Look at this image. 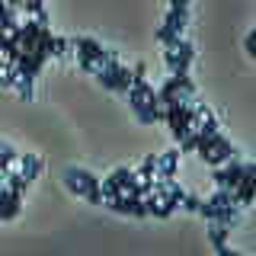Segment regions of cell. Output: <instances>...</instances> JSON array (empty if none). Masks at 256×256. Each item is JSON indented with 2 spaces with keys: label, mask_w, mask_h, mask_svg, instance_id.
Masks as SVG:
<instances>
[{
  "label": "cell",
  "mask_w": 256,
  "mask_h": 256,
  "mask_svg": "<svg viewBox=\"0 0 256 256\" xmlns=\"http://www.w3.org/2000/svg\"><path fill=\"white\" fill-rule=\"evenodd\" d=\"M20 205H22V196H16V192H10V198L4 202V208H0V221H10L20 214Z\"/></svg>",
  "instance_id": "obj_11"
},
{
  "label": "cell",
  "mask_w": 256,
  "mask_h": 256,
  "mask_svg": "<svg viewBox=\"0 0 256 256\" xmlns=\"http://www.w3.org/2000/svg\"><path fill=\"white\" fill-rule=\"evenodd\" d=\"M68 54H70V38H61V36H54L52 58H68Z\"/></svg>",
  "instance_id": "obj_16"
},
{
  "label": "cell",
  "mask_w": 256,
  "mask_h": 256,
  "mask_svg": "<svg viewBox=\"0 0 256 256\" xmlns=\"http://www.w3.org/2000/svg\"><path fill=\"white\" fill-rule=\"evenodd\" d=\"M246 52H250V58H256V32L246 36Z\"/></svg>",
  "instance_id": "obj_20"
},
{
  "label": "cell",
  "mask_w": 256,
  "mask_h": 256,
  "mask_svg": "<svg viewBox=\"0 0 256 256\" xmlns=\"http://www.w3.org/2000/svg\"><path fill=\"white\" fill-rule=\"evenodd\" d=\"M218 256H240V253H237V250H230V246H221Z\"/></svg>",
  "instance_id": "obj_21"
},
{
  "label": "cell",
  "mask_w": 256,
  "mask_h": 256,
  "mask_svg": "<svg viewBox=\"0 0 256 256\" xmlns=\"http://www.w3.org/2000/svg\"><path fill=\"white\" fill-rule=\"evenodd\" d=\"M202 202H205V198H198V196H192V192H186L182 208H186V212H198V208H202Z\"/></svg>",
  "instance_id": "obj_19"
},
{
  "label": "cell",
  "mask_w": 256,
  "mask_h": 256,
  "mask_svg": "<svg viewBox=\"0 0 256 256\" xmlns=\"http://www.w3.org/2000/svg\"><path fill=\"white\" fill-rule=\"evenodd\" d=\"M228 234H230V228H224V224H212V228H208V237H212L214 250L228 246Z\"/></svg>",
  "instance_id": "obj_13"
},
{
  "label": "cell",
  "mask_w": 256,
  "mask_h": 256,
  "mask_svg": "<svg viewBox=\"0 0 256 256\" xmlns=\"http://www.w3.org/2000/svg\"><path fill=\"white\" fill-rule=\"evenodd\" d=\"M128 106L134 109V116H138L141 125H154V112H150L148 100H144V93L138 90V86H132V90H128Z\"/></svg>",
  "instance_id": "obj_5"
},
{
  "label": "cell",
  "mask_w": 256,
  "mask_h": 256,
  "mask_svg": "<svg viewBox=\"0 0 256 256\" xmlns=\"http://www.w3.org/2000/svg\"><path fill=\"white\" fill-rule=\"evenodd\" d=\"M16 80H20V70H16V64L4 61V64H0V86H16Z\"/></svg>",
  "instance_id": "obj_14"
},
{
  "label": "cell",
  "mask_w": 256,
  "mask_h": 256,
  "mask_svg": "<svg viewBox=\"0 0 256 256\" xmlns=\"http://www.w3.org/2000/svg\"><path fill=\"white\" fill-rule=\"evenodd\" d=\"M38 173H42V160H38L36 154H22V157H20V176H22L26 182H32Z\"/></svg>",
  "instance_id": "obj_9"
},
{
  "label": "cell",
  "mask_w": 256,
  "mask_h": 256,
  "mask_svg": "<svg viewBox=\"0 0 256 256\" xmlns=\"http://www.w3.org/2000/svg\"><path fill=\"white\" fill-rule=\"evenodd\" d=\"M208 205H214V208H230V192H228V189H214V196L208 198Z\"/></svg>",
  "instance_id": "obj_17"
},
{
  "label": "cell",
  "mask_w": 256,
  "mask_h": 256,
  "mask_svg": "<svg viewBox=\"0 0 256 256\" xmlns=\"http://www.w3.org/2000/svg\"><path fill=\"white\" fill-rule=\"evenodd\" d=\"M192 150H198V132H192L180 141V154H192Z\"/></svg>",
  "instance_id": "obj_18"
},
{
  "label": "cell",
  "mask_w": 256,
  "mask_h": 256,
  "mask_svg": "<svg viewBox=\"0 0 256 256\" xmlns=\"http://www.w3.org/2000/svg\"><path fill=\"white\" fill-rule=\"evenodd\" d=\"M109 208H112V212H118V214H134V218H144V214H148L144 198H134V196H118Z\"/></svg>",
  "instance_id": "obj_6"
},
{
  "label": "cell",
  "mask_w": 256,
  "mask_h": 256,
  "mask_svg": "<svg viewBox=\"0 0 256 256\" xmlns=\"http://www.w3.org/2000/svg\"><path fill=\"white\" fill-rule=\"evenodd\" d=\"M176 166H180V148L157 154V173H154V180H173Z\"/></svg>",
  "instance_id": "obj_4"
},
{
  "label": "cell",
  "mask_w": 256,
  "mask_h": 256,
  "mask_svg": "<svg viewBox=\"0 0 256 256\" xmlns=\"http://www.w3.org/2000/svg\"><path fill=\"white\" fill-rule=\"evenodd\" d=\"M192 58H196V45H192L189 38H182L176 48H166L164 52V61H166V68H170V77H186Z\"/></svg>",
  "instance_id": "obj_2"
},
{
  "label": "cell",
  "mask_w": 256,
  "mask_h": 256,
  "mask_svg": "<svg viewBox=\"0 0 256 256\" xmlns=\"http://www.w3.org/2000/svg\"><path fill=\"white\" fill-rule=\"evenodd\" d=\"M64 186L74 192V196L93 202V205H106V202H102V196H100V176H93L90 170L68 166V170H64Z\"/></svg>",
  "instance_id": "obj_1"
},
{
  "label": "cell",
  "mask_w": 256,
  "mask_h": 256,
  "mask_svg": "<svg viewBox=\"0 0 256 256\" xmlns=\"http://www.w3.org/2000/svg\"><path fill=\"white\" fill-rule=\"evenodd\" d=\"M0 52H4V58L10 64H16L22 58V48H20V42H16L13 36H0Z\"/></svg>",
  "instance_id": "obj_10"
},
{
  "label": "cell",
  "mask_w": 256,
  "mask_h": 256,
  "mask_svg": "<svg viewBox=\"0 0 256 256\" xmlns=\"http://www.w3.org/2000/svg\"><path fill=\"white\" fill-rule=\"evenodd\" d=\"M109 180H112V182H116V186H118V189H122V192H125V196H132V189H134V186H138V173H134V170H132V166H116V170H112V173H109Z\"/></svg>",
  "instance_id": "obj_7"
},
{
  "label": "cell",
  "mask_w": 256,
  "mask_h": 256,
  "mask_svg": "<svg viewBox=\"0 0 256 256\" xmlns=\"http://www.w3.org/2000/svg\"><path fill=\"white\" fill-rule=\"evenodd\" d=\"M100 196H102V202H106V205H112L118 196H125V192H122V189H118L116 182H112L109 176H106V180H100Z\"/></svg>",
  "instance_id": "obj_12"
},
{
  "label": "cell",
  "mask_w": 256,
  "mask_h": 256,
  "mask_svg": "<svg viewBox=\"0 0 256 256\" xmlns=\"http://www.w3.org/2000/svg\"><path fill=\"white\" fill-rule=\"evenodd\" d=\"M237 154H240V150L234 148V144H230V141H224L221 148H214L212 154L205 157V164H212L214 170H218V166H224V164H230V160H237Z\"/></svg>",
  "instance_id": "obj_8"
},
{
  "label": "cell",
  "mask_w": 256,
  "mask_h": 256,
  "mask_svg": "<svg viewBox=\"0 0 256 256\" xmlns=\"http://www.w3.org/2000/svg\"><path fill=\"white\" fill-rule=\"evenodd\" d=\"M240 180H244V164H240V160H230V164H224V166L214 170V182H218V189L234 192L240 186Z\"/></svg>",
  "instance_id": "obj_3"
},
{
  "label": "cell",
  "mask_w": 256,
  "mask_h": 256,
  "mask_svg": "<svg viewBox=\"0 0 256 256\" xmlns=\"http://www.w3.org/2000/svg\"><path fill=\"white\" fill-rule=\"evenodd\" d=\"M134 173H138V180H154V173H157V154H148Z\"/></svg>",
  "instance_id": "obj_15"
}]
</instances>
